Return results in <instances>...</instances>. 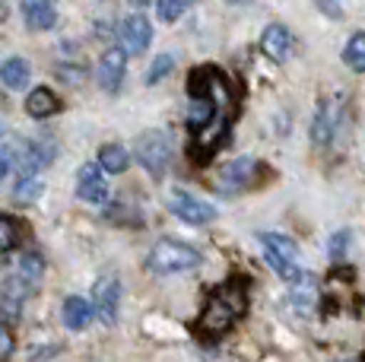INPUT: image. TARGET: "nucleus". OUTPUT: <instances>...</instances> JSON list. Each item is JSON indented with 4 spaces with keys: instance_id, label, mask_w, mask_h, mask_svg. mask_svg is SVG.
Here are the masks:
<instances>
[{
    "instance_id": "nucleus-17",
    "label": "nucleus",
    "mask_w": 365,
    "mask_h": 362,
    "mask_svg": "<svg viewBox=\"0 0 365 362\" xmlns=\"http://www.w3.org/2000/svg\"><path fill=\"white\" fill-rule=\"evenodd\" d=\"M99 165H102V172H108V175H121V172L130 165V152L124 150L121 143H105L99 150Z\"/></svg>"
},
{
    "instance_id": "nucleus-8",
    "label": "nucleus",
    "mask_w": 365,
    "mask_h": 362,
    "mask_svg": "<svg viewBox=\"0 0 365 362\" xmlns=\"http://www.w3.org/2000/svg\"><path fill=\"white\" fill-rule=\"evenodd\" d=\"M76 197L86 200V204H105L108 200V185H105L102 178V165L96 162H86L80 169V175H76Z\"/></svg>"
},
{
    "instance_id": "nucleus-30",
    "label": "nucleus",
    "mask_w": 365,
    "mask_h": 362,
    "mask_svg": "<svg viewBox=\"0 0 365 362\" xmlns=\"http://www.w3.org/2000/svg\"><path fill=\"white\" fill-rule=\"evenodd\" d=\"M6 172H10V156L0 152V178H6Z\"/></svg>"
},
{
    "instance_id": "nucleus-1",
    "label": "nucleus",
    "mask_w": 365,
    "mask_h": 362,
    "mask_svg": "<svg viewBox=\"0 0 365 362\" xmlns=\"http://www.w3.org/2000/svg\"><path fill=\"white\" fill-rule=\"evenodd\" d=\"M200 264L197 248L185 245V242H175V239H159L153 245V252L146 254V267L153 274H185V270H194Z\"/></svg>"
},
{
    "instance_id": "nucleus-9",
    "label": "nucleus",
    "mask_w": 365,
    "mask_h": 362,
    "mask_svg": "<svg viewBox=\"0 0 365 362\" xmlns=\"http://www.w3.org/2000/svg\"><path fill=\"white\" fill-rule=\"evenodd\" d=\"M26 292H29V283H26L19 274H13L4 280V286H0V315H4L6 321H16L19 318L23 302H26Z\"/></svg>"
},
{
    "instance_id": "nucleus-32",
    "label": "nucleus",
    "mask_w": 365,
    "mask_h": 362,
    "mask_svg": "<svg viewBox=\"0 0 365 362\" xmlns=\"http://www.w3.org/2000/svg\"><path fill=\"white\" fill-rule=\"evenodd\" d=\"M130 4H133V6H146V0H130Z\"/></svg>"
},
{
    "instance_id": "nucleus-21",
    "label": "nucleus",
    "mask_w": 365,
    "mask_h": 362,
    "mask_svg": "<svg viewBox=\"0 0 365 362\" xmlns=\"http://www.w3.org/2000/svg\"><path fill=\"white\" fill-rule=\"evenodd\" d=\"M331 134H334V115H331V108L324 105L318 111V118H314V124H312V140L318 146H327L331 143Z\"/></svg>"
},
{
    "instance_id": "nucleus-14",
    "label": "nucleus",
    "mask_w": 365,
    "mask_h": 362,
    "mask_svg": "<svg viewBox=\"0 0 365 362\" xmlns=\"http://www.w3.org/2000/svg\"><path fill=\"white\" fill-rule=\"evenodd\" d=\"M29 76H32V67L26 58H6L0 64V80H4L6 89H26L29 86Z\"/></svg>"
},
{
    "instance_id": "nucleus-2",
    "label": "nucleus",
    "mask_w": 365,
    "mask_h": 362,
    "mask_svg": "<svg viewBox=\"0 0 365 362\" xmlns=\"http://www.w3.org/2000/svg\"><path fill=\"white\" fill-rule=\"evenodd\" d=\"M137 162L150 172L153 178H163L168 162H172V143L163 130H146L137 140Z\"/></svg>"
},
{
    "instance_id": "nucleus-27",
    "label": "nucleus",
    "mask_w": 365,
    "mask_h": 362,
    "mask_svg": "<svg viewBox=\"0 0 365 362\" xmlns=\"http://www.w3.org/2000/svg\"><path fill=\"white\" fill-rule=\"evenodd\" d=\"M13 350H16V340H13V331L6 321H0V362H10Z\"/></svg>"
},
{
    "instance_id": "nucleus-22",
    "label": "nucleus",
    "mask_w": 365,
    "mask_h": 362,
    "mask_svg": "<svg viewBox=\"0 0 365 362\" xmlns=\"http://www.w3.org/2000/svg\"><path fill=\"white\" fill-rule=\"evenodd\" d=\"M45 191V185H41L38 175H29V178H19L16 181V191H13V197L19 200V204H32L38 194Z\"/></svg>"
},
{
    "instance_id": "nucleus-24",
    "label": "nucleus",
    "mask_w": 365,
    "mask_h": 362,
    "mask_svg": "<svg viewBox=\"0 0 365 362\" xmlns=\"http://www.w3.org/2000/svg\"><path fill=\"white\" fill-rule=\"evenodd\" d=\"M19 239V226L13 217H0V254H6L10 248H16Z\"/></svg>"
},
{
    "instance_id": "nucleus-10",
    "label": "nucleus",
    "mask_w": 365,
    "mask_h": 362,
    "mask_svg": "<svg viewBox=\"0 0 365 362\" xmlns=\"http://www.w3.org/2000/svg\"><path fill=\"white\" fill-rule=\"evenodd\" d=\"M235 318L238 315L226 305V299L213 296L207 302V309H203V315H200V331L203 333H222V331H229V324H232Z\"/></svg>"
},
{
    "instance_id": "nucleus-11",
    "label": "nucleus",
    "mask_w": 365,
    "mask_h": 362,
    "mask_svg": "<svg viewBox=\"0 0 365 362\" xmlns=\"http://www.w3.org/2000/svg\"><path fill=\"white\" fill-rule=\"evenodd\" d=\"M255 172H257V159H248V156L235 159V162H229L222 169L220 191H242V187H248L255 181Z\"/></svg>"
},
{
    "instance_id": "nucleus-28",
    "label": "nucleus",
    "mask_w": 365,
    "mask_h": 362,
    "mask_svg": "<svg viewBox=\"0 0 365 362\" xmlns=\"http://www.w3.org/2000/svg\"><path fill=\"white\" fill-rule=\"evenodd\" d=\"M346 245H349V232H346V229H340V232L331 235V242H327V252H331V257H343Z\"/></svg>"
},
{
    "instance_id": "nucleus-34",
    "label": "nucleus",
    "mask_w": 365,
    "mask_h": 362,
    "mask_svg": "<svg viewBox=\"0 0 365 362\" xmlns=\"http://www.w3.org/2000/svg\"><path fill=\"white\" fill-rule=\"evenodd\" d=\"M0 137H4V124H0Z\"/></svg>"
},
{
    "instance_id": "nucleus-20",
    "label": "nucleus",
    "mask_w": 365,
    "mask_h": 362,
    "mask_svg": "<svg viewBox=\"0 0 365 362\" xmlns=\"http://www.w3.org/2000/svg\"><path fill=\"white\" fill-rule=\"evenodd\" d=\"M41 274H45V257L35 254V252H26L23 257H19V276H23L26 283H38Z\"/></svg>"
},
{
    "instance_id": "nucleus-12",
    "label": "nucleus",
    "mask_w": 365,
    "mask_h": 362,
    "mask_svg": "<svg viewBox=\"0 0 365 362\" xmlns=\"http://www.w3.org/2000/svg\"><path fill=\"white\" fill-rule=\"evenodd\" d=\"M23 19L32 32H45L58 23V6L54 0H23Z\"/></svg>"
},
{
    "instance_id": "nucleus-5",
    "label": "nucleus",
    "mask_w": 365,
    "mask_h": 362,
    "mask_svg": "<svg viewBox=\"0 0 365 362\" xmlns=\"http://www.w3.org/2000/svg\"><path fill=\"white\" fill-rule=\"evenodd\" d=\"M124 73H128V51H124L121 45L108 48L99 58V64H96V80H99V86L105 93H118L124 83Z\"/></svg>"
},
{
    "instance_id": "nucleus-23",
    "label": "nucleus",
    "mask_w": 365,
    "mask_h": 362,
    "mask_svg": "<svg viewBox=\"0 0 365 362\" xmlns=\"http://www.w3.org/2000/svg\"><path fill=\"white\" fill-rule=\"evenodd\" d=\"M172 71H175V58H172V54H159V58H153L150 71H146V86H156V83L165 80Z\"/></svg>"
},
{
    "instance_id": "nucleus-29",
    "label": "nucleus",
    "mask_w": 365,
    "mask_h": 362,
    "mask_svg": "<svg viewBox=\"0 0 365 362\" xmlns=\"http://www.w3.org/2000/svg\"><path fill=\"white\" fill-rule=\"evenodd\" d=\"M58 76H61V80H73V83H83V76H86V73H83V71H67V67H58Z\"/></svg>"
},
{
    "instance_id": "nucleus-4",
    "label": "nucleus",
    "mask_w": 365,
    "mask_h": 362,
    "mask_svg": "<svg viewBox=\"0 0 365 362\" xmlns=\"http://www.w3.org/2000/svg\"><path fill=\"white\" fill-rule=\"evenodd\" d=\"M118 302H121V283L115 274H105L93 283V309L105 324L118 321Z\"/></svg>"
},
{
    "instance_id": "nucleus-13",
    "label": "nucleus",
    "mask_w": 365,
    "mask_h": 362,
    "mask_svg": "<svg viewBox=\"0 0 365 362\" xmlns=\"http://www.w3.org/2000/svg\"><path fill=\"white\" fill-rule=\"evenodd\" d=\"M26 111H29L32 118H51V115H58L61 111V99H58V93L54 89H48V86H38V89H32L29 93V99H26Z\"/></svg>"
},
{
    "instance_id": "nucleus-33",
    "label": "nucleus",
    "mask_w": 365,
    "mask_h": 362,
    "mask_svg": "<svg viewBox=\"0 0 365 362\" xmlns=\"http://www.w3.org/2000/svg\"><path fill=\"white\" fill-rule=\"evenodd\" d=\"M226 4H251V0H226Z\"/></svg>"
},
{
    "instance_id": "nucleus-31",
    "label": "nucleus",
    "mask_w": 365,
    "mask_h": 362,
    "mask_svg": "<svg viewBox=\"0 0 365 362\" xmlns=\"http://www.w3.org/2000/svg\"><path fill=\"white\" fill-rule=\"evenodd\" d=\"M6 16H10V13H6V6H4V4H0V23H4V19H6Z\"/></svg>"
},
{
    "instance_id": "nucleus-6",
    "label": "nucleus",
    "mask_w": 365,
    "mask_h": 362,
    "mask_svg": "<svg viewBox=\"0 0 365 362\" xmlns=\"http://www.w3.org/2000/svg\"><path fill=\"white\" fill-rule=\"evenodd\" d=\"M121 45L128 54H143L153 41V23L143 16V13H130L128 19L121 23Z\"/></svg>"
},
{
    "instance_id": "nucleus-16",
    "label": "nucleus",
    "mask_w": 365,
    "mask_h": 362,
    "mask_svg": "<svg viewBox=\"0 0 365 362\" xmlns=\"http://www.w3.org/2000/svg\"><path fill=\"white\" fill-rule=\"evenodd\" d=\"M93 302H86V299L80 296H70L64 302V324L70 331H83V327L89 324V318H93Z\"/></svg>"
},
{
    "instance_id": "nucleus-3",
    "label": "nucleus",
    "mask_w": 365,
    "mask_h": 362,
    "mask_svg": "<svg viewBox=\"0 0 365 362\" xmlns=\"http://www.w3.org/2000/svg\"><path fill=\"white\" fill-rule=\"evenodd\" d=\"M168 210H172L181 222H191V226H207V222L216 219V207L207 204V200H200V197H194V194H187V191H172Z\"/></svg>"
},
{
    "instance_id": "nucleus-25",
    "label": "nucleus",
    "mask_w": 365,
    "mask_h": 362,
    "mask_svg": "<svg viewBox=\"0 0 365 362\" xmlns=\"http://www.w3.org/2000/svg\"><path fill=\"white\" fill-rule=\"evenodd\" d=\"M220 296L226 299V305L235 311V315H245L248 302H245V289H242V283H229V286H222Z\"/></svg>"
},
{
    "instance_id": "nucleus-18",
    "label": "nucleus",
    "mask_w": 365,
    "mask_h": 362,
    "mask_svg": "<svg viewBox=\"0 0 365 362\" xmlns=\"http://www.w3.org/2000/svg\"><path fill=\"white\" fill-rule=\"evenodd\" d=\"M261 242H264V252H273V254L286 257V261H296V254H299L296 242H292L289 235H279V232H261Z\"/></svg>"
},
{
    "instance_id": "nucleus-26",
    "label": "nucleus",
    "mask_w": 365,
    "mask_h": 362,
    "mask_svg": "<svg viewBox=\"0 0 365 362\" xmlns=\"http://www.w3.org/2000/svg\"><path fill=\"white\" fill-rule=\"evenodd\" d=\"M191 4L194 0H159V19H163V23H175Z\"/></svg>"
},
{
    "instance_id": "nucleus-15",
    "label": "nucleus",
    "mask_w": 365,
    "mask_h": 362,
    "mask_svg": "<svg viewBox=\"0 0 365 362\" xmlns=\"http://www.w3.org/2000/svg\"><path fill=\"white\" fill-rule=\"evenodd\" d=\"M213 118H216V102H213V95H194V99H191V108H187V128L200 134L207 124H213Z\"/></svg>"
},
{
    "instance_id": "nucleus-19",
    "label": "nucleus",
    "mask_w": 365,
    "mask_h": 362,
    "mask_svg": "<svg viewBox=\"0 0 365 362\" xmlns=\"http://www.w3.org/2000/svg\"><path fill=\"white\" fill-rule=\"evenodd\" d=\"M343 61H346L349 71L365 73V32H356V36L346 41V48H343Z\"/></svg>"
},
{
    "instance_id": "nucleus-7",
    "label": "nucleus",
    "mask_w": 365,
    "mask_h": 362,
    "mask_svg": "<svg viewBox=\"0 0 365 362\" xmlns=\"http://www.w3.org/2000/svg\"><path fill=\"white\" fill-rule=\"evenodd\" d=\"M292 45H296V38H292V32L286 29L283 23H270L261 36V51H264V58L273 61V64H283V61L292 54Z\"/></svg>"
}]
</instances>
